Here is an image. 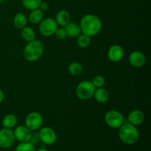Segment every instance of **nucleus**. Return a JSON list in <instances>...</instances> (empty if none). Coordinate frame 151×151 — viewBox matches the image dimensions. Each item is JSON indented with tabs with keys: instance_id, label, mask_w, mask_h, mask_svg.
I'll list each match as a JSON object with an SVG mask.
<instances>
[{
	"instance_id": "7ed1b4c3",
	"label": "nucleus",
	"mask_w": 151,
	"mask_h": 151,
	"mask_svg": "<svg viewBox=\"0 0 151 151\" xmlns=\"http://www.w3.org/2000/svg\"><path fill=\"white\" fill-rule=\"evenodd\" d=\"M44 45L38 40L29 41L24 49V57L28 61H36L41 58L44 53Z\"/></svg>"
},
{
	"instance_id": "412c9836",
	"label": "nucleus",
	"mask_w": 151,
	"mask_h": 151,
	"mask_svg": "<svg viewBox=\"0 0 151 151\" xmlns=\"http://www.w3.org/2000/svg\"><path fill=\"white\" fill-rule=\"evenodd\" d=\"M68 71L73 76H78L83 72V66L78 62H72L68 66Z\"/></svg>"
},
{
	"instance_id": "ddd939ff",
	"label": "nucleus",
	"mask_w": 151,
	"mask_h": 151,
	"mask_svg": "<svg viewBox=\"0 0 151 151\" xmlns=\"http://www.w3.org/2000/svg\"><path fill=\"white\" fill-rule=\"evenodd\" d=\"M145 114L142 111L140 110H133L129 113L128 116V121L132 125H139L142 124V122L145 120Z\"/></svg>"
},
{
	"instance_id": "cd10ccee",
	"label": "nucleus",
	"mask_w": 151,
	"mask_h": 151,
	"mask_svg": "<svg viewBox=\"0 0 151 151\" xmlns=\"http://www.w3.org/2000/svg\"><path fill=\"white\" fill-rule=\"evenodd\" d=\"M48 8H49V4H47V2H45V1H41V4H40L39 6L40 10H41L43 12H44L46 11V10H48Z\"/></svg>"
},
{
	"instance_id": "dca6fc26",
	"label": "nucleus",
	"mask_w": 151,
	"mask_h": 151,
	"mask_svg": "<svg viewBox=\"0 0 151 151\" xmlns=\"http://www.w3.org/2000/svg\"><path fill=\"white\" fill-rule=\"evenodd\" d=\"M55 20L57 22L58 25L65 27L69 22H70V14L67 10H61L58 12Z\"/></svg>"
},
{
	"instance_id": "c85d7f7f",
	"label": "nucleus",
	"mask_w": 151,
	"mask_h": 151,
	"mask_svg": "<svg viewBox=\"0 0 151 151\" xmlns=\"http://www.w3.org/2000/svg\"><path fill=\"white\" fill-rule=\"evenodd\" d=\"M4 92H3L2 90L0 88V103H1L3 102V100H4Z\"/></svg>"
},
{
	"instance_id": "bb28decb",
	"label": "nucleus",
	"mask_w": 151,
	"mask_h": 151,
	"mask_svg": "<svg viewBox=\"0 0 151 151\" xmlns=\"http://www.w3.org/2000/svg\"><path fill=\"white\" fill-rule=\"evenodd\" d=\"M39 141H40V138H39V135H38V134H36V133L32 134V137H31V139H30V141L29 142H30L32 144L34 145V144H37Z\"/></svg>"
},
{
	"instance_id": "aec40b11",
	"label": "nucleus",
	"mask_w": 151,
	"mask_h": 151,
	"mask_svg": "<svg viewBox=\"0 0 151 151\" xmlns=\"http://www.w3.org/2000/svg\"><path fill=\"white\" fill-rule=\"evenodd\" d=\"M21 36L24 40L29 42V41H32L35 39V32L32 28L26 26L22 29Z\"/></svg>"
},
{
	"instance_id": "1a4fd4ad",
	"label": "nucleus",
	"mask_w": 151,
	"mask_h": 151,
	"mask_svg": "<svg viewBox=\"0 0 151 151\" xmlns=\"http://www.w3.org/2000/svg\"><path fill=\"white\" fill-rule=\"evenodd\" d=\"M40 141L42 142L44 144L51 145H53L57 140V135L52 128L50 127H44L41 128L38 132Z\"/></svg>"
},
{
	"instance_id": "9b49d317",
	"label": "nucleus",
	"mask_w": 151,
	"mask_h": 151,
	"mask_svg": "<svg viewBox=\"0 0 151 151\" xmlns=\"http://www.w3.org/2000/svg\"><path fill=\"white\" fill-rule=\"evenodd\" d=\"M123 48L120 45H118V44H114L108 50V58H109V60L114 62V63L120 61L122 58H123Z\"/></svg>"
},
{
	"instance_id": "423d86ee",
	"label": "nucleus",
	"mask_w": 151,
	"mask_h": 151,
	"mask_svg": "<svg viewBox=\"0 0 151 151\" xmlns=\"http://www.w3.org/2000/svg\"><path fill=\"white\" fill-rule=\"evenodd\" d=\"M39 24L40 33L45 37H50L54 35L56 29L58 28V25L55 20L51 18L44 19Z\"/></svg>"
},
{
	"instance_id": "b1692460",
	"label": "nucleus",
	"mask_w": 151,
	"mask_h": 151,
	"mask_svg": "<svg viewBox=\"0 0 151 151\" xmlns=\"http://www.w3.org/2000/svg\"><path fill=\"white\" fill-rule=\"evenodd\" d=\"M15 151H35V147L30 142H25L18 145Z\"/></svg>"
},
{
	"instance_id": "4468645a",
	"label": "nucleus",
	"mask_w": 151,
	"mask_h": 151,
	"mask_svg": "<svg viewBox=\"0 0 151 151\" xmlns=\"http://www.w3.org/2000/svg\"><path fill=\"white\" fill-rule=\"evenodd\" d=\"M93 97H94L95 100L98 103H105L110 98V94L106 88L101 87L96 88Z\"/></svg>"
},
{
	"instance_id": "0eeeda50",
	"label": "nucleus",
	"mask_w": 151,
	"mask_h": 151,
	"mask_svg": "<svg viewBox=\"0 0 151 151\" xmlns=\"http://www.w3.org/2000/svg\"><path fill=\"white\" fill-rule=\"evenodd\" d=\"M25 126L30 131H34L39 129L43 123V117L38 112H31L25 118Z\"/></svg>"
},
{
	"instance_id": "f257e3e1",
	"label": "nucleus",
	"mask_w": 151,
	"mask_h": 151,
	"mask_svg": "<svg viewBox=\"0 0 151 151\" xmlns=\"http://www.w3.org/2000/svg\"><path fill=\"white\" fill-rule=\"evenodd\" d=\"M81 32L88 36H95L102 29V22L98 16L87 14L82 18L80 24Z\"/></svg>"
},
{
	"instance_id": "39448f33",
	"label": "nucleus",
	"mask_w": 151,
	"mask_h": 151,
	"mask_svg": "<svg viewBox=\"0 0 151 151\" xmlns=\"http://www.w3.org/2000/svg\"><path fill=\"white\" fill-rule=\"evenodd\" d=\"M105 122L111 128H119L124 123V116L116 110L109 111L105 115Z\"/></svg>"
},
{
	"instance_id": "6e6552de",
	"label": "nucleus",
	"mask_w": 151,
	"mask_h": 151,
	"mask_svg": "<svg viewBox=\"0 0 151 151\" xmlns=\"http://www.w3.org/2000/svg\"><path fill=\"white\" fill-rule=\"evenodd\" d=\"M15 137L13 131L9 128H2L0 130V147L9 148L15 142Z\"/></svg>"
},
{
	"instance_id": "f3484780",
	"label": "nucleus",
	"mask_w": 151,
	"mask_h": 151,
	"mask_svg": "<svg viewBox=\"0 0 151 151\" xmlns=\"http://www.w3.org/2000/svg\"><path fill=\"white\" fill-rule=\"evenodd\" d=\"M43 18H44V12L39 8L31 10L29 15V22L34 24H39L43 20Z\"/></svg>"
},
{
	"instance_id": "f03ea898",
	"label": "nucleus",
	"mask_w": 151,
	"mask_h": 151,
	"mask_svg": "<svg viewBox=\"0 0 151 151\" xmlns=\"http://www.w3.org/2000/svg\"><path fill=\"white\" fill-rule=\"evenodd\" d=\"M119 139L126 145H134L139 139V132L137 126L130 122H125L119 127Z\"/></svg>"
},
{
	"instance_id": "a878e982",
	"label": "nucleus",
	"mask_w": 151,
	"mask_h": 151,
	"mask_svg": "<svg viewBox=\"0 0 151 151\" xmlns=\"http://www.w3.org/2000/svg\"><path fill=\"white\" fill-rule=\"evenodd\" d=\"M54 35H55L56 38L59 40H64L67 37V33H66V29H65V28L63 27L58 28Z\"/></svg>"
},
{
	"instance_id": "393cba45",
	"label": "nucleus",
	"mask_w": 151,
	"mask_h": 151,
	"mask_svg": "<svg viewBox=\"0 0 151 151\" xmlns=\"http://www.w3.org/2000/svg\"><path fill=\"white\" fill-rule=\"evenodd\" d=\"M91 82L92 83V84L96 88H101L106 83V80H105L104 77L102 76V75H96L93 78Z\"/></svg>"
},
{
	"instance_id": "9d476101",
	"label": "nucleus",
	"mask_w": 151,
	"mask_h": 151,
	"mask_svg": "<svg viewBox=\"0 0 151 151\" xmlns=\"http://www.w3.org/2000/svg\"><path fill=\"white\" fill-rule=\"evenodd\" d=\"M13 134L16 139L20 142H25L30 141L32 133V131L27 128L25 125H20L16 127V129L13 131Z\"/></svg>"
},
{
	"instance_id": "4be33fe9",
	"label": "nucleus",
	"mask_w": 151,
	"mask_h": 151,
	"mask_svg": "<svg viewBox=\"0 0 151 151\" xmlns=\"http://www.w3.org/2000/svg\"><path fill=\"white\" fill-rule=\"evenodd\" d=\"M41 1H42V0H22L24 7L29 10L39 8Z\"/></svg>"
},
{
	"instance_id": "a211bd4d",
	"label": "nucleus",
	"mask_w": 151,
	"mask_h": 151,
	"mask_svg": "<svg viewBox=\"0 0 151 151\" xmlns=\"http://www.w3.org/2000/svg\"><path fill=\"white\" fill-rule=\"evenodd\" d=\"M27 23V19L24 13H17L13 18V24L17 29H22V28L26 27Z\"/></svg>"
},
{
	"instance_id": "f8f14e48",
	"label": "nucleus",
	"mask_w": 151,
	"mask_h": 151,
	"mask_svg": "<svg viewBox=\"0 0 151 151\" xmlns=\"http://www.w3.org/2000/svg\"><path fill=\"white\" fill-rule=\"evenodd\" d=\"M130 64L136 68H139L144 66L146 63V57L143 52L140 51H134L128 57Z\"/></svg>"
},
{
	"instance_id": "6ab92c4d",
	"label": "nucleus",
	"mask_w": 151,
	"mask_h": 151,
	"mask_svg": "<svg viewBox=\"0 0 151 151\" xmlns=\"http://www.w3.org/2000/svg\"><path fill=\"white\" fill-rule=\"evenodd\" d=\"M17 124V118L13 114L5 115L2 119V126L5 128L11 129Z\"/></svg>"
},
{
	"instance_id": "c756f323",
	"label": "nucleus",
	"mask_w": 151,
	"mask_h": 151,
	"mask_svg": "<svg viewBox=\"0 0 151 151\" xmlns=\"http://www.w3.org/2000/svg\"><path fill=\"white\" fill-rule=\"evenodd\" d=\"M35 151H48V150H46V149L41 148V149H39V150H35Z\"/></svg>"
},
{
	"instance_id": "2eb2a0df",
	"label": "nucleus",
	"mask_w": 151,
	"mask_h": 151,
	"mask_svg": "<svg viewBox=\"0 0 151 151\" xmlns=\"http://www.w3.org/2000/svg\"><path fill=\"white\" fill-rule=\"evenodd\" d=\"M65 28L66 31V33H67V36L71 37V38H75V37H78L81 35L82 32H81V29L80 25H78V24L74 23V22H69L67 24L65 27H63Z\"/></svg>"
},
{
	"instance_id": "5701e85b",
	"label": "nucleus",
	"mask_w": 151,
	"mask_h": 151,
	"mask_svg": "<svg viewBox=\"0 0 151 151\" xmlns=\"http://www.w3.org/2000/svg\"><path fill=\"white\" fill-rule=\"evenodd\" d=\"M77 43L81 48H86L91 44V37L86 34H81L78 36Z\"/></svg>"
},
{
	"instance_id": "20e7f679",
	"label": "nucleus",
	"mask_w": 151,
	"mask_h": 151,
	"mask_svg": "<svg viewBox=\"0 0 151 151\" xmlns=\"http://www.w3.org/2000/svg\"><path fill=\"white\" fill-rule=\"evenodd\" d=\"M96 88L89 81H83L76 88L77 97L81 100H88L94 96Z\"/></svg>"
},
{
	"instance_id": "7c9ffc66",
	"label": "nucleus",
	"mask_w": 151,
	"mask_h": 151,
	"mask_svg": "<svg viewBox=\"0 0 151 151\" xmlns=\"http://www.w3.org/2000/svg\"><path fill=\"white\" fill-rule=\"evenodd\" d=\"M4 1H5V0H0V4H1V3H2V2H4Z\"/></svg>"
}]
</instances>
